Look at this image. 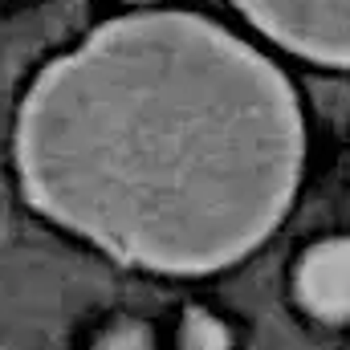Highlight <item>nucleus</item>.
I'll use <instances>...</instances> for the list:
<instances>
[{"instance_id": "nucleus-1", "label": "nucleus", "mask_w": 350, "mask_h": 350, "mask_svg": "<svg viewBox=\"0 0 350 350\" xmlns=\"http://www.w3.org/2000/svg\"><path fill=\"white\" fill-rule=\"evenodd\" d=\"M25 200L147 273L249 257L285 220L306 126L285 74L191 12H139L49 62L16 118Z\"/></svg>"}, {"instance_id": "nucleus-2", "label": "nucleus", "mask_w": 350, "mask_h": 350, "mask_svg": "<svg viewBox=\"0 0 350 350\" xmlns=\"http://www.w3.org/2000/svg\"><path fill=\"white\" fill-rule=\"evenodd\" d=\"M265 37L318 66L350 70V0H232Z\"/></svg>"}, {"instance_id": "nucleus-3", "label": "nucleus", "mask_w": 350, "mask_h": 350, "mask_svg": "<svg viewBox=\"0 0 350 350\" xmlns=\"http://www.w3.org/2000/svg\"><path fill=\"white\" fill-rule=\"evenodd\" d=\"M297 297L314 318L347 322L350 318V237L318 241L297 265Z\"/></svg>"}]
</instances>
